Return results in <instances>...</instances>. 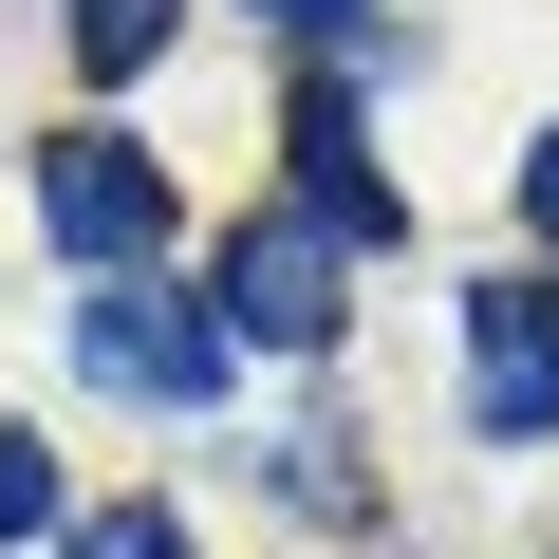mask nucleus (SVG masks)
<instances>
[{
	"mask_svg": "<svg viewBox=\"0 0 559 559\" xmlns=\"http://www.w3.org/2000/svg\"><path fill=\"white\" fill-rule=\"evenodd\" d=\"M57 522V448H0V540H38Z\"/></svg>",
	"mask_w": 559,
	"mask_h": 559,
	"instance_id": "0eeeda50",
	"label": "nucleus"
},
{
	"mask_svg": "<svg viewBox=\"0 0 559 559\" xmlns=\"http://www.w3.org/2000/svg\"><path fill=\"white\" fill-rule=\"evenodd\" d=\"M187 0H75V75H150Z\"/></svg>",
	"mask_w": 559,
	"mask_h": 559,
	"instance_id": "423d86ee",
	"label": "nucleus"
},
{
	"mask_svg": "<svg viewBox=\"0 0 559 559\" xmlns=\"http://www.w3.org/2000/svg\"><path fill=\"white\" fill-rule=\"evenodd\" d=\"M75 559H187V522H168V503H112V522H94Z\"/></svg>",
	"mask_w": 559,
	"mask_h": 559,
	"instance_id": "6e6552de",
	"label": "nucleus"
},
{
	"mask_svg": "<svg viewBox=\"0 0 559 559\" xmlns=\"http://www.w3.org/2000/svg\"><path fill=\"white\" fill-rule=\"evenodd\" d=\"M224 336H336V224L318 205H280L224 242Z\"/></svg>",
	"mask_w": 559,
	"mask_h": 559,
	"instance_id": "7ed1b4c3",
	"label": "nucleus"
},
{
	"mask_svg": "<svg viewBox=\"0 0 559 559\" xmlns=\"http://www.w3.org/2000/svg\"><path fill=\"white\" fill-rule=\"evenodd\" d=\"M466 411H485V448L559 429V280H485L466 299Z\"/></svg>",
	"mask_w": 559,
	"mask_h": 559,
	"instance_id": "f03ea898",
	"label": "nucleus"
},
{
	"mask_svg": "<svg viewBox=\"0 0 559 559\" xmlns=\"http://www.w3.org/2000/svg\"><path fill=\"white\" fill-rule=\"evenodd\" d=\"M75 355H94L112 392H168V411H205L242 336H224V318H168V299H94V318H75Z\"/></svg>",
	"mask_w": 559,
	"mask_h": 559,
	"instance_id": "20e7f679",
	"label": "nucleus"
},
{
	"mask_svg": "<svg viewBox=\"0 0 559 559\" xmlns=\"http://www.w3.org/2000/svg\"><path fill=\"white\" fill-rule=\"evenodd\" d=\"M522 224H540V261H559V131L522 150Z\"/></svg>",
	"mask_w": 559,
	"mask_h": 559,
	"instance_id": "1a4fd4ad",
	"label": "nucleus"
},
{
	"mask_svg": "<svg viewBox=\"0 0 559 559\" xmlns=\"http://www.w3.org/2000/svg\"><path fill=\"white\" fill-rule=\"evenodd\" d=\"M299 205H318L336 242H392V224H411V205H392V168L355 150V112H336V94H299Z\"/></svg>",
	"mask_w": 559,
	"mask_h": 559,
	"instance_id": "39448f33",
	"label": "nucleus"
},
{
	"mask_svg": "<svg viewBox=\"0 0 559 559\" xmlns=\"http://www.w3.org/2000/svg\"><path fill=\"white\" fill-rule=\"evenodd\" d=\"M38 242L94 261V280L150 261V242H168V168H150L131 131H38Z\"/></svg>",
	"mask_w": 559,
	"mask_h": 559,
	"instance_id": "f257e3e1",
	"label": "nucleus"
},
{
	"mask_svg": "<svg viewBox=\"0 0 559 559\" xmlns=\"http://www.w3.org/2000/svg\"><path fill=\"white\" fill-rule=\"evenodd\" d=\"M242 20H355V0H242Z\"/></svg>",
	"mask_w": 559,
	"mask_h": 559,
	"instance_id": "9d476101",
	"label": "nucleus"
}]
</instances>
